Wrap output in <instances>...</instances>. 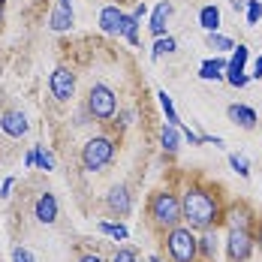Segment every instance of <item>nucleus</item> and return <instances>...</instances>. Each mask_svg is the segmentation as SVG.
Here are the masks:
<instances>
[{"instance_id": "11", "label": "nucleus", "mask_w": 262, "mask_h": 262, "mask_svg": "<svg viewBox=\"0 0 262 262\" xmlns=\"http://www.w3.org/2000/svg\"><path fill=\"white\" fill-rule=\"evenodd\" d=\"M0 130H3V136H9V139H21V136H27V130H30L27 115L18 112V108L3 112V115H0Z\"/></svg>"}, {"instance_id": "36", "label": "nucleus", "mask_w": 262, "mask_h": 262, "mask_svg": "<svg viewBox=\"0 0 262 262\" xmlns=\"http://www.w3.org/2000/svg\"><path fill=\"white\" fill-rule=\"evenodd\" d=\"M250 79H262V54L256 57V63H253V73H250Z\"/></svg>"}, {"instance_id": "2", "label": "nucleus", "mask_w": 262, "mask_h": 262, "mask_svg": "<svg viewBox=\"0 0 262 262\" xmlns=\"http://www.w3.org/2000/svg\"><path fill=\"white\" fill-rule=\"evenodd\" d=\"M148 217L157 229H172L184 223L181 217V196H175L172 190H157L151 199H148Z\"/></svg>"}, {"instance_id": "24", "label": "nucleus", "mask_w": 262, "mask_h": 262, "mask_svg": "<svg viewBox=\"0 0 262 262\" xmlns=\"http://www.w3.org/2000/svg\"><path fill=\"white\" fill-rule=\"evenodd\" d=\"M175 49H178V39L166 33V36H160L157 42H154V49H151V60H160L163 54H172Z\"/></svg>"}, {"instance_id": "18", "label": "nucleus", "mask_w": 262, "mask_h": 262, "mask_svg": "<svg viewBox=\"0 0 262 262\" xmlns=\"http://www.w3.org/2000/svg\"><path fill=\"white\" fill-rule=\"evenodd\" d=\"M199 27L205 30V33H217L220 30V9L208 3V6H202L199 9Z\"/></svg>"}, {"instance_id": "37", "label": "nucleus", "mask_w": 262, "mask_h": 262, "mask_svg": "<svg viewBox=\"0 0 262 262\" xmlns=\"http://www.w3.org/2000/svg\"><path fill=\"white\" fill-rule=\"evenodd\" d=\"M76 262H103V256H97V253H84V256H79Z\"/></svg>"}, {"instance_id": "6", "label": "nucleus", "mask_w": 262, "mask_h": 262, "mask_svg": "<svg viewBox=\"0 0 262 262\" xmlns=\"http://www.w3.org/2000/svg\"><path fill=\"white\" fill-rule=\"evenodd\" d=\"M256 238L250 229H229L226 232V259L229 262H247L253 256Z\"/></svg>"}, {"instance_id": "8", "label": "nucleus", "mask_w": 262, "mask_h": 262, "mask_svg": "<svg viewBox=\"0 0 262 262\" xmlns=\"http://www.w3.org/2000/svg\"><path fill=\"white\" fill-rule=\"evenodd\" d=\"M247 57H250V49H247L244 42H238L235 49L229 52V67H226V76H223L226 84H232V88H244V84L250 81V76H244Z\"/></svg>"}, {"instance_id": "20", "label": "nucleus", "mask_w": 262, "mask_h": 262, "mask_svg": "<svg viewBox=\"0 0 262 262\" xmlns=\"http://www.w3.org/2000/svg\"><path fill=\"white\" fill-rule=\"evenodd\" d=\"M199 256L205 262H214V256H217V232L214 229H202V235H199Z\"/></svg>"}, {"instance_id": "12", "label": "nucleus", "mask_w": 262, "mask_h": 262, "mask_svg": "<svg viewBox=\"0 0 262 262\" xmlns=\"http://www.w3.org/2000/svg\"><path fill=\"white\" fill-rule=\"evenodd\" d=\"M33 217L42 223V226H52L54 220H57V196L54 193H39V199H36V205H33Z\"/></svg>"}, {"instance_id": "13", "label": "nucleus", "mask_w": 262, "mask_h": 262, "mask_svg": "<svg viewBox=\"0 0 262 262\" xmlns=\"http://www.w3.org/2000/svg\"><path fill=\"white\" fill-rule=\"evenodd\" d=\"M124 15H127V12H121V6H115V3L103 6V9H100V30L108 33V36H121Z\"/></svg>"}, {"instance_id": "31", "label": "nucleus", "mask_w": 262, "mask_h": 262, "mask_svg": "<svg viewBox=\"0 0 262 262\" xmlns=\"http://www.w3.org/2000/svg\"><path fill=\"white\" fill-rule=\"evenodd\" d=\"M178 130H181V136L187 139V142H190V145H202V136H199V133H193L190 127H184V124L178 127Z\"/></svg>"}, {"instance_id": "25", "label": "nucleus", "mask_w": 262, "mask_h": 262, "mask_svg": "<svg viewBox=\"0 0 262 262\" xmlns=\"http://www.w3.org/2000/svg\"><path fill=\"white\" fill-rule=\"evenodd\" d=\"M36 148V169L42 172H54V154L49 145H33Z\"/></svg>"}, {"instance_id": "33", "label": "nucleus", "mask_w": 262, "mask_h": 262, "mask_svg": "<svg viewBox=\"0 0 262 262\" xmlns=\"http://www.w3.org/2000/svg\"><path fill=\"white\" fill-rule=\"evenodd\" d=\"M12 187H15V178H6L3 187H0V199H9L12 196Z\"/></svg>"}, {"instance_id": "1", "label": "nucleus", "mask_w": 262, "mask_h": 262, "mask_svg": "<svg viewBox=\"0 0 262 262\" xmlns=\"http://www.w3.org/2000/svg\"><path fill=\"white\" fill-rule=\"evenodd\" d=\"M181 217L193 232H202V229H214L223 220V208L208 187L190 184L181 193Z\"/></svg>"}, {"instance_id": "4", "label": "nucleus", "mask_w": 262, "mask_h": 262, "mask_svg": "<svg viewBox=\"0 0 262 262\" xmlns=\"http://www.w3.org/2000/svg\"><path fill=\"white\" fill-rule=\"evenodd\" d=\"M79 157H81V169L84 172H100V169H105L115 160V142L108 136H91L81 145Z\"/></svg>"}, {"instance_id": "39", "label": "nucleus", "mask_w": 262, "mask_h": 262, "mask_svg": "<svg viewBox=\"0 0 262 262\" xmlns=\"http://www.w3.org/2000/svg\"><path fill=\"white\" fill-rule=\"evenodd\" d=\"M244 6H247V0H232V9H235V12H241Z\"/></svg>"}, {"instance_id": "17", "label": "nucleus", "mask_w": 262, "mask_h": 262, "mask_svg": "<svg viewBox=\"0 0 262 262\" xmlns=\"http://www.w3.org/2000/svg\"><path fill=\"white\" fill-rule=\"evenodd\" d=\"M223 220H226V229H250V211L244 205H232L223 214Z\"/></svg>"}, {"instance_id": "9", "label": "nucleus", "mask_w": 262, "mask_h": 262, "mask_svg": "<svg viewBox=\"0 0 262 262\" xmlns=\"http://www.w3.org/2000/svg\"><path fill=\"white\" fill-rule=\"evenodd\" d=\"M105 208L112 211L115 217H127L133 211V193L127 184H115L108 193H105Z\"/></svg>"}, {"instance_id": "23", "label": "nucleus", "mask_w": 262, "mask_h": 262, "mask_svg": "<svg viewBox=\"0 0 262 262\" xmlns=\"http://www.w3.org/2000/svg\"><path fill=\"white\" fill-rule=\"evenodd\" d=\"M97 229H100L103 235L115 238V241H127V238H130V229H127L124 223H108V220H100V223H97Z\"/></svg>"}, {"instance_id": "32", "label": "nucleus", "mask_w": 262, "mask_h": 262, "mask_svg": "<svg viewBox=\"0 0 262 262\" xmlns=\"http://www.w3.org/2000/svg\"><path fill=\"white\" fill-rule=\"evenodd\" d=\"M118 121H121V127H130L133 124V112L130 108H118Z\"/></svg>"}, {"instance_id": "21", "label": "nucleus", "mask_w": 262, "mask_h": 262, "mask_svg": "<svg viewBox=\"0 0 262 262\" xmlns=\"http://www.w3.org/2000/svg\"><path fill=\"white\" fill-rule=\"evenodd\" d=\"M157 103H160V108H163V115H166V124H172V127H181L184 121L178 118V112H175V103H172V97L160 88L157 91Z\"/></svg>"}, {"instance_id": "5", "label": "nucleus", "mask_w": 262, "mask_h": 262, "mask_svg": "<svg viewBox=\"0 0 262 262\" xmlns=\"http://www.w3.org/2000/svg\"><path fill=\"white\" fill-rule=\"evenodd\" d=\"M84 108H88V115L94 118V121H112L115 115H118V97H115V91L103 84V81H97V84H91V91H88V100H84Z\"/></svg>"}, {"instance_id": "27", "label": "nucleus", "mask_w": 262, "mask_h": 262, "mask_svg": "<svg viewBox=\"0 0 262 262\" xmlns=\"http://www.w3.org/2000/svg\"><path fill=\"white\" fill-rule=\"evenodd\" d=\"M229 166H232V172H235V175L250 178V163H247V157H241V154H229Z\"/></svg>"}, {"instance_id": "22", "label": "nucleus", "mask_w": 262, "mask_h": 262, "mask_svg": "<svg viewBox=\"0 0 262 262\" xmlns=\"http://www.w3.org/2000/svg\"><path fill=\"white\" fill-rule=\"evenodd\" d=\"M139 15L136 12H130V15H124V25H121V36L130 42V46H139Z\"/></svg>"}, {"instance_id": "15", "label": "nucleus", "mask_w": 262, "mask_h": 262, "mask_svg": "<svg viewBox=\"0 0 262 262\" xmlns=\"http://www.w3.org/2000/svg\"><path fill=\"white\" fill-rule=\"evenodd\" d=\"M226 115H229V121L235 124V127H241V130H253L256 127V112L250 108V105H244V103H232L229 108H226Z\"/></svg>"}, {"instance_id": "10", "label": "nucleus", "mask_w": 262, "mask_h": 262, "mask_svg": "<svg viewBox=\"0 0 262 262\" xmlns=\"http://www.w3.org/2000/svg\"><path fill=\"white\" fill-rule=\"evenodd\" d=\"M76 25V12H73V0H57L52 9V15H49V27H52L54 33H67V30H73Z\"/></svg>"}, {"instance_id": "26", "label": "nucleus", "mask_w": 262, "mask_h": 262, "mask_svg": "<svg viewBox=\"0 0 262 262\" xmlns=\"http://www.w3.org/2000/svg\"><path fill=\"white\" fill-rule=\"evenodd\" d=\"M208 49H214V52H232V49H235V42L217 30V33H208Z\"/></svg>"}, {"instance_id": "35", "label": "nucleus", "mask_w": 262, "mask_h": 262, "mask_svg": "<svg viewBox=\"0 0 262 262\" xmlns=\"http://www.w3.org/2000/svg\"><path fill=\"white\" fill-rule=\"evenodd\" d=\"M202 145H223V139H220V136H208V133H202Z\"/></svg>"}, {"instance_id": "19", "label": "nucleus", "mask_w": 262, "mask_h": 262, "mask_svg": "<svg viewBox=\"0 0 262 262\" xmlns=\"http://www.w3.org/2000/svg\"><path fill=\"white\" fill-rule=\"evenodd\" d=\"M160 148H163L166 154H175V151L181 148V130L172 127V124H166V127L160 130Z\"/></svg>"}, {"instance_id": "28", "label": "nucleus", "mask_w": 262, "mask_h": 262, "mask_svg": "<svg viewBox=\"0 0 262 262\" xmlns=\"http://www.w3.org/2000/svg\"><path fill=\"white\" fill-rule=\"evenodd\" d=\"M244 12H247V25H259L262 18V0H247V6H244Z\"/></svg>"}, {"instance_id": "7", "label": "nucleus", "mask_w": 262, "mask_h": 262, "mask_svg": "<svg viewBox=\"0 0 262 262\" xmlns=\"http://www.w3.org/2000/svg\"><path fill=\"white\" fill-rule=\"evenodd\" d=\"M49 91L57 103H70L76 97V73L70 67H54V73L49 76Z\"/></svg>"}, {"instance_id": "30", "label": "nucleus", "mask_w": 262, "mask_h": 262, "mask_svg": "<svg viewBox=\"0 0 262 262\" xmlns=\"http://www.w3.org/2000/svg\"><path fill=\"white\" fill-rule=\"evenodd\" d=\"M12 262H36V256H33L27 247L18 244V247H12Z\"/></svg>"}, {"instance_id": "29", "label": "nucleus", "mask_w": 262, "mask_h": 262, "mask_svg": "<svg viewBox=\"0 0 262 262\" xmlns=\"http://www.w3.org/2000/svg\"><path fill=\"white\" fill-rule=\"evenodd\" d=\"M108 262H139V253H136L133 247H118L115 256H112Z\"/></svg>"}, {"instance_id": "14", "label": "nucleus", "mask_w": 262, "mask_h": 262, "mask_svg": "<svg viewBox=\"0 0 262 262\" xmlns=\"http://www.w3.org/2000/svg\"><path fill=\"white\" fill-rule=\"evenodd\" d=\"M169 18H172V3L169 0H160L157 6L151 9V21H148V30L154 33V36H166V25H169Z\"/></svg>"}, {"instance_id": "38", "label": "nucleus", "mask_w": 262, "mask_h": 262, "mask_svg": "<svg viewBox=\"0 0 262 262\" xmlns=\"http://www.w3.org/2000/svg\"><path fill=\"white\" fill-rule=\"evenodd\" d=\"M253 238H256V244L262 247V220H256V232H253Z\"/></svg>"}, {"instance_id": "34", "label": "nucleus", "mask_w": 262, "mask_h": 262, "mask_svg": "<svg viewBox=\"0 0 262 262\" xmlns=\"http://www.w3.org/2000/svg\"><path fill=\"white\" fill-rule=\"evenodd\" d=\"M25 166L27 169H36V148H30V151L25 154Z\"/></svg>"}, {"instance_id": "40", "label": "nucleus", "mask_w": 262, "mask_h": 262, "mask_svg": "<svg viewBox=\"0 0 262 262\" xmlns=\"http://www.w3.org/2000/svg\"><path fill=\"white\" fill-rule=\"evenodd\" d=\"M151 262H163V259H160V256H151Z\"/></svg>"}, {"instance_id": "41", "label": "nucleus", "mask_w": 262, "mask_h": 262, "mask_svg": "<svg viewBox=\"0 0 262 262\" xmlns=\"http://www.w3.org/2000/svg\"><path fill=\"white\" fill-rule=\"evenodd\" d=\"M0 18H3V0H0Z\"/></svg>"}, {"instance_id": "3", "label": "nucleus", "mask_w": 262, "mask_h": 262, "mask_svg": "<svg viewBox=\"0 0 262 262\" xmlns=\"http://www.w3.org/2000/svg\"><path fill=\"white\" fill-rule=\"evenodd\" d=\"M166 250L172 262H196L199 259V235L187 226L178 223L172 229H166Z\"/></svg>"}, {"instance_id": "16", "label": "nucleus", "mask_w": 262, "mask_h": 262, "mask_svg": "<svg viewBox=\"0 0 262 262\" xmlns=\"http://www.w3.org/2000/svg\"><path fill=\"white\" fill-rule=\"evenodd\" d=\"M226 67H229V60H223V57H208V60L199 63V79L202 81H223Z\"/></svg>"}]
</instances>
